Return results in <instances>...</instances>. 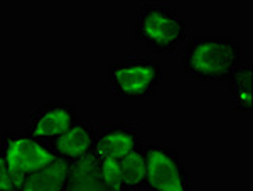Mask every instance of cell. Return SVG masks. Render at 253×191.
Returning a JSON list of instances; mask_svg holds the SVG:
<instances>
[{"label": "cell", "mask_w": 253, "mask_h": 191, "mask_svg": "<svg viewBox=\"0 0 253 191\" xmlns=\"http://www.w3.org/2000/svg\"><path fill=\"white\" fill-rule=\"evenodd\" d=\"M243 58V46L240 41L198 36L189 39L181 54V71L199 83L228 81Z\"/></svg>", "instance_id": "1"}, {"label": "cell", "mask_w": 253, "mask_h": 191, "mask_svg": "<svg viewBox=\"0 0 253 191\" xmlns=\"http://www.w3.org/2000/svg\"><path fill=\"white\" fill-rule=\"evenodd\" d=\"M138 38L152 52L166 54L179 49L189 38V22L162 2H145L138 7Z\"/></svg>", "instance_id": "2"}, {"label": "cell", "mask_w": 253, "mask_h": 191, "mask_svg": "<svg viewBox=\"0 0 253 191\" xmlns=\"http://www.w3.org/2000/svg\"><path fill=\"white\" fill-rule=\"evenodd\" d=\"M113 95L122 100L152 96L164 81V68L154 56H126L108 66Z\"/></svg>", "instance_id": "3"}, {"label": "cell", "mask_w": 253, "mask_h": 191, "mask_svg": "<svg viewBox=\"0 0 253 191\" xmlns=\"http://www.w3.org/2000/svg\"><path fill=\"white\" fill-rule=\"evenodd\" d=\"M145 161L144 190L193 191V178L177 151L157 144H142Z\"/></svg>", "instance_id": "4"}, {"label": "cell", "mask_w": 253, "mask_h": 191, "mask_svg": "<svg viewBox=\"0 0 253 191\" xmlns=\"http://www.w3.org/2000/svg\"><path fill=\"white\" fill-rule=\"evenodd\" d=\"M0 151L5 157L15 185L26 180L29 174L47 168L56 159V154L47 142L32 137L27 132H5Z\"/></svg>", "instance_id": "5"}, {"label": "cell", "mask_w": 253, "mask_h": 191, "mask_svg": "<svg viewBox=\"0 0 253 191\" xmlns=\"http://www.w3.org/2000/svg\"><path fill=\"white\" fill-rule=\"evenodd\" d=\"M78 120L76 107L69 101H49L31 112L27 134L32 137L49 142L66 132Z\"/></svg>", "instance_id": "6"}, {"label": "cell", "mask_w": 253, "mask_h": 191, "mask_svg": "<svg viewBox=\"0 0 253 191\" xmlns=\"http://www.w3.org/2000/svg\"><path fill=\"white\" fill-rule=\"evenodd\" d=\"M144 144L138 124L133 122H107L96 127L98 156H112L122 159Z\"/></svg>", "instance_id": "7"}, {"label": "cell", "mask_w": 253, "mask_h": 191, "mask_svg": "<svg viewBox=\"0 0 253 191\" xmlns=\"http://www.w3.org/2000/svg\"><path fill=\"white\" fill-rule=\"evenodd\" d=\"M96 124L89 120L78 119L66 132L59 137L49 141V147L56 154V157L68 162L83 159L95 152L96 147Z\"/></svg>", "instance_id": "8"}, {"label": "cell", "mask_w": 253, "mask_h": 191, "mask_svg": "<svg viewBox=\"0 0 253 191\" xmlns=\"http://www.w3.org/2000/svg\"><path fill=\"white\" fill-rule=\"evenodd\" d=\"M63 191H108L98 174V157L95 152L69 162L68 180Z\"/></svg>", "instance_id": "9"}, {"label": "cell", "mask_w": 253, "mask_h": 191, "mask_svg": "<svg viewBox=\"0 0 253 191\" xmlns=\"http://www.w3.org/2000/svg\"><path fill=\"white\" fill-rule=\"evenodd\" d=\"M69 162L56 157L47 168L29 174L17 185L15 191H63L68 180Z\"/></svg>", "instance_id": "10"}, {"label": "cell", "mask_w": 253, "mask_h": 191, "mask_svg": "<svg viewBox=\"0 0 253 191\" xmlns=\"http://www.w3.org/2000/svg\"><path fill=\"white\" fill-rule=\"evenodd\" d=\"M231 95H233V110L252 113L253 110V66L248 58H243L231 78Z\"/></svg>", "instance_id": "11"}, {"label": "cell", "mask_w": 253, "mask_h": 191, "mask_svg": "<svg viewBox=\"0 0 253 191\" xmlns=\"http://www.w3.org/2000/svg\"><path fill=\"white\" fill-rule=\"evenodd\" d=\"M122 166V190L142 191L145 178V161L142 145L120 159Z\"/></svg>", "instance_id": "12"}, {"label": "cell", "mask_w": 253, "mask_h": 191, "mask_svg": "<svg viewBox=\"0 0 253 191\" xmlns=\"http://www.w3.org/2000/svg\"><path fill=\"white\" fill-rule=\"evenodd\" d=\"M98 174L108 191H122V166L120 159L112 156H98Z\"/></svg>", "instance_id": "13"}, {"label": "cell", "mask_w": 253, "mask_h": 191, "mask_svg": "<svg viewBox=\"0 0 253 191\" xmlns=\"http://www.w3.org/2000/svg\"><path fill=\"white\" fill-rule=\"evenodd\" d=\"M15 190H17V185H15L14 178H12L5 157H3L2 151H0V191H15Z\"/></svg>", "instance_id": "14"}, {"label": "cell", "mask_w": 253, "mask_h": 191, "mask_svg": "<svg viewBox=\"0 0 253 191\" xmlns=\"http://www.w3.org/2000/svg\"><path fill=\"white\" fill-rule=\"evenodd\" d=\"M122 191H125V190H122Z\"/></svg>", "instance_id": "15"}]
</instances>
